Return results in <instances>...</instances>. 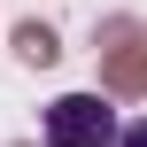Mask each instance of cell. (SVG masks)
Wrapping results in <instances>:
<instances>
[{
	"instance_id": "cell-4",
	"label": "cell",
	"mask_w": 147,
	"mask_h": 147,
	"mask_svg": "<svg viewBox=\"0 0 147 147\" xmlns=\"http://www.w3.org/2000/svg\"><path fill=\"white\" fill-rule=\"evenodd\" d=\"M116 147H147V116H140V124H124V132H116Z\"/></svg>"
},
{
	"instance_id": "cell-1",
	"label": "cell",
	"mask_w": 147,
	"mask_h": 147,
	"mask_svg": "<svg viewBox=\"0 0 147 147\" xmlns=\"http://www.w3.org/2000/svg\"><path fill=\"white\" fill-rule=\"evenodd\" d=\"M101 85L124 93V101L147 93V23H132V16H109L101 23Z\"/></svg>"
},
{
	"instance_id": "cell-3",
	"label": "cell",
	"mask_w": 147,
	"mask_h": 147,
	"mask_svg": "<svg viewBox=\"0 0 147 147\" xmlns=\"http://www.w3.org/2000/svg\"><path fill=\"white\" fill-rule=\"evenodd\" d=\"M16 54H23V62H39V70H47V62H54V54H62V47H54V31H47V23H16Z\"/></svg>"
},
{
	"instance_id": "cell-2",
	"label": "cell",
	"mask_w": 147,
	"mask_h": 147,
	"mask_svg": "<svg viewBox=\"0 0 147 147\" xmlns=\"http://www.w3.org/2000/svg\"><path fill=\"white\" fill-rule=\"evenodd\" d=\"M47 147H116V109L101 93H62L47 109Z\"/></svg>"
}]
</instances>
